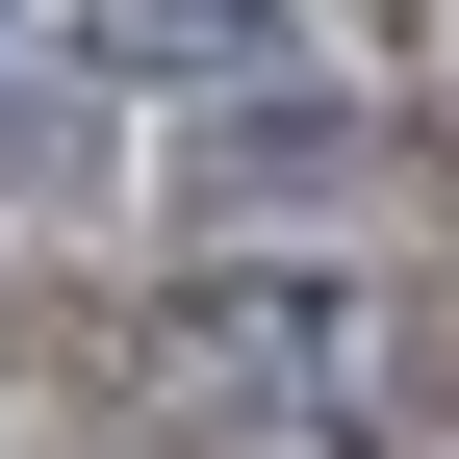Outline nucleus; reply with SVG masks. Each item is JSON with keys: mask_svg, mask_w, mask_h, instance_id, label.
I'll return each mask as SVG.
<instances>
[{"mask_svg": "<svg viewBox=\"0 0 459 459\" xmlns=\"http://www.w3.org/2000/svg\"><path fill=\"white\" fill-rule=\"evenodd\" d=\"M332 179H358V102H230V128H204V204L230 230H255V204H332Z\"/></svg>", "mask_w": 459, "mask_h": 459, "instance_id": "2", "label": "nucleus"}, {"mask_svg": "<svg viewBox=\"0 0 459 459\" xmlns=\"http://www.w3.org/2000/svg\"><path fill=\"white\" fill-rule=\"evenodd\" d=\"M102 51H153V77H255L281 0H102Z\"/></svg>", "mask_w": 459, "mask_h": 459, "instance_id": "3", "label": "nucleus"}, {"mask_svg": "<svg viewBox=\"0 0 459 459\" xmlns=\"http://www.w3.org/2000/svg\"><path fill=\"white\" fill-rule=\"evenodd\" d=\"M128 179V128H102V77H51V51H0V204H102Z\"/></svg>", "mask_w": 459, "mask_h": 459, "instance_id": "1", "label": "nucleus"}, {"mask_svg": "<svg viewBox=\"0 0 459 459\" xmlns=\"http://www.w3.org/2000/svg\"><path fill=\"white\" fill-rule=\"evenodd\" d=\"M0 26H26V0H0Z\"/></svg>", "mask_w": 459, "mask_h": 459, "instance_id": "4", "label": "nucleus"}]
</instances>
